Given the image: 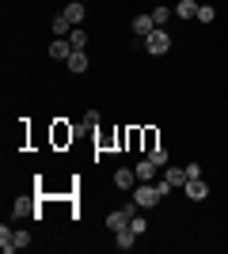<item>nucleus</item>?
<instances>
[{
  "instance_id": "nucleus-1",
  "label": "nucleus",
  "mask_w": 228,
  "mask_h": 254,
  "mask_svg": "<svg viewBox=\"0 0 228 254\" xmlns=\"http://www.w3.org/2000/svg\"><path fill=\"white\" fill-rule=\"evenodd\" d=\"M145 50H149L152 57H163V53L171 50V34L163 31V27H156V31H152L149 38H145Z\"/></svg>"
},
{
  "instance_id": "nucleus-2",
  "label": "nucleus",
  "mask_w": 228,
  "mask_h": 254,
  "mask_svg": "<svg viewBox=\"0 0 228 254\" xmlns=\"http://www.w3.org/2000/svg\"><path fill=\"white\" fill-rule=\"evenodd\" d=\"M163 193L156 190V182H145V186H137L133 190V201H137V209H152V205H160Z\"/></svg>"
},
{
  "instance_id": "nucleus-3",
  "label": "nucleus",
  "mask_w": 228,
  "mask_h": 254,
  "mask_svg": "<svg viewBox=\"0 0 228 254\" xmlns=\"http://www.w3.org/2000/svg\"><path fill=\"white\" fill-rule=\"evenodd\" d=\"M133 212H137V201H133V205H126V209H114V212L107 216V228H110V232H118V228H126Z\"/></svg>"
},
{
  "instance_id": "nucleus-4",
  "label": "nucleus",
  "mask_w": 228,
  "mask_h": 254,
  "mask_svg": "<svg viewBox=\"0 0 228 254\" xmlns=\"http://www.w3.org/2000/svg\"><path fill=\"white\" fill-rule=\"evenodd\" d=\"M183 190H186V197H190V201H206V197H209V186H206L202 179H186Z\"/></svg>"
},
{
  "instance_id": "nucleus-5",
  "label": "nucleus",
  "mask_w": 228,
  "mask_h": 254,
  "mask_svg": "<svg viewBox=\"0 0 228 254\" xmlns=\"http://www.w3.org/2000/svg\"><path fill=\"white\" fill-rule=\"evenodd\" d=\"M15 216H38V201H34L31 193L15 197Z\"/></svg>"
},
{
  "instance_id": "nucleus-6",
  "label": "nucleus",
  "mask_w": 228,
  "mask_h": 254,
  "mask_svg": "<svg viewBox=\"0 0 228 254\" xmlns=\"http://www.w3.org/2000/svg\"><path fill=\"white\" fill-rule=\"evenodd\" d=\"M133 243H137V232H133L130 224H126V228H118V232H114V247H118V251H130Z\"/></svg>"
},
{
  "instance_id": "nucleus-7",
  "label": "nucleus",
  "mask_w": 228,
  "mask_h": 254,
  "mask_svg": "<svg viewBox=\"0 0 228 254\" xmlns=\"http://www.w3.org/2000/svg\"><path fill=\"white\" fill-rule=\"evenodd\" d=\"M152 31H156V23H152V15H149V11H145V15H137V19H133V34H141V38H149Z\"/></svg>"
},
{
  "instance_id": "nucleus-8",
  "label": "nucleus",
  "mask_w": 228,
  "mask_h": 254,
  "mask_svg": "<svg viewBox=\"0 0 228 254\" xmlns=\"http://www.w3.org/2000/svg\"><path fill=\"white\" fill-rule=\"evenodd\" d=\"M198 8H202V4H194V0H179V4H175V15H179V19H198Z\"/></svg>"
},
{
  "instance_id": "nucleus-9",
  "label": "nucleus",
  "mask_w": 228,
  "mask_h": 254,
  "mask_svg": "<svg viewBox=\"0 0 228 254\" xmlns=\"http://www.w3.org/2000/svg\"><path fill=\"white\" fill-rule=\"evenodd\" d=\"M133 171H137V182H152L156 179V163H152V159H141Z\"/></svg>"
},
{
  "instance_id": "nucleus-10",
  "label": "nucleus",
  "mask_w": 228,
  "mask_h": 254,
  "mask_svg": "<svg viewBox=\"0 0 228 254\" xmlns=\"http://www.w3.org/2000/svg\"><path fill=\"white\" fill-rule=\"evenodd\" d=\"M133 182H137V171H130V167H122L118 175H114V186H118V190H130Z\"/></svg>"
},
{
  "instance_id": "nucleus-11",
  "label": "nucleus",
  "mask_w": 228,
  "mask_h": 254,
  "mask_svg": "<svg viewBox=\"0 0 228 254\" xmlns=\"http://www.w3.org/2000/svg\"><path fill=\"white\" fill-rule=\"evenodd\" d=\"M84 11H87V8H84V0H73V4H69L61 15H65L69 23H80V19H84Z\"/></svg>"
},
{
  "instance_id": "nucleus-12",
  "label": "nucleus",
  "mask_w": 228,
  "mask_h": 254,
  "mask_svg": "<svg viewBox=\"0 0 228 254\" xmlns=\"http://www.w3.org/2000/svg\"><path fill=\"white\" fill-rule=\"evenodd\" d=\"M69 53H73V42H65V38H57L50 46V57H57V61H69Z\"/></svg>"
},
{
  "instance_id": "nucleus-13",
  "label": "nucleus",
  "mask_w": 228,
  "mask_h": 254,
  "mask_svg": "<svg viewBox=\"0 0 228 254\" xmlns=\"http://www.w3.org/2000/svg\"><path fill=\"white\" fill-rule=\"evenodd\" d=\"M69 68H73V72H84V68H87V53L73 50V53H69Z\"/></svg>"
},
{
  "instance_id": "nucleus-14",
  "label": "nucleus",
  "mask_w": 228,
  "mask_h": 254,
  "mask_svg": "<svg viewBox=\"0 0 228 254\" xmlns=\"http://www.w3.org/2000/svg\"><path fill=\"white\" fill-rule=\"evenodd\" d=\"M163 179L171 182V186H186V167H167V171H163Z\"/></svg>"
},
{
  "instance_id": "nucleus-15",
  "label": "nucleus",
  "mask_w": 228,
  "mask_h": 254,
  "mask_svg": "<svg viewBox=\"0 0 228 254\" xmlns=\"http://www.w3.org/2000/svg\"><path fill=\"white\" fill-rule=\"evenodd\" d=\"M11 235H15V232H8V224H4V228H0V251H4V254H11V251H15Z\"/></svg>"
},
{
  "instance_id": "nucleus-16",
  "label": "nucleus",
  "mask_w": 228,
  "mask_h": 254,
  "mask_svg": "<svg viewBox=\"0 0 228 254\" xmlns=\"http://www.w3.org/2000/svg\"><path fill=\"white\" fill-rule=\"evenodd\" d=\"M149 15H152V23H156V27H163V23L171 19V11L163 8V4H160V8H152V11H149Z\"/></svg>"
},
{
  "instance_id": "nucleus-17",
  "label": "nucleus",
  "mask_w": 228,
  "mask_h": 254,
  "mask_svg": "<svg viewBox=\"0 0 228 254\" xmlns=\"http://www.w3.org/2000/svg\"><path fill=\"white\" fill-rule=\"evenodd\" d=\"M130 228H133V232H137V235H145V232H149V220H145V216H137V212H133V216H130Z\"/></svg>"
},
{
  "instance_id": "nucleus-18",
  "label": "nucleus",
  "mask_w": 228,
  "mask_h": 254,
  "mask_svg": "<svg viewBox=\"0 0 228 254\" xmlns=\"http://www.w3.org/2000/svg\"><path fill=\"white\" fill-rule=\"evenodd\" d=\"M217 19V11L209 8V4H202V8H198V23H213Z\"/></svg>"
},
{
  "instance_id": "nucleus-19",
  "label": "nucleus",
  "mask_w": 228,
  "mask_h": 254,
  "mask_svg": "<svg viewBox=\"0 0 228 254\" xmlns=\"http://www.w3.org/2000/svg\"><path fill=\"white\" fill-rule=\"evenodd\" d=\"M69 42H73V50H84L87 34H84V31H69Z\"/></svg>"
},
{
  "instance_id": "nucleus-20",
  "label": "nucleus",
  "mask_w": 228,
  "mask_h": 254,
  "mask_svg": "<svg viewBox=\"0 0 228 254\" xmlns=\"http://www.w3.org/2000/svg\"><path fill=\"white\" fill-rule=\"evenodd\" d=\"M149 159L156 163V167H160V163H167V152H163L160 144H156V148H149Z\"/></svg>"
},
{
  "instance_id": "nucleus-21",
  "label": "nucleus",
  "mask_w": 228,
  "mask_h": 254,
  "mask_svg": "<svg viewBox=\"0 0 228 254\" xmlns=\"http://www.w3.org/2000/svg\"><path fill=\"white\" fill-rule=\"evenodd\" d=\"M11 243H15V251H23V247H31V235H27V232H15V235H11Z\"/></svg>"
},
{
  "instance_id": "nucleus-22",
  "label": "nucleus",
  "mask_w": 228,
  "mask_h": 254,
  "mask_svg": "<svg viewBox=\"0 0 228 254\" xmlns=\"http://www.w3.org/2000/svg\"><path fill=\"white\" fill-rule=\"evenodd\" d=\"M69 27H73V23H69L65 15H57V19H54V34H69Z\"/></svg>"
},
{
  "instance_id": "nucleus-23",
  "label": "nucleus",
  "mask_w": 228,
  "mask_h": 254,
  "mask_svg": "<svg viewBox=\"0 0 228 254\" xmlns=\"http://www.w3.org/2000/svg\"><path fill=\"white\" fill-rule=\"evenodd\" d=\"M186 179H202V163H186Z\"/></svg>"
}]
</instances>
